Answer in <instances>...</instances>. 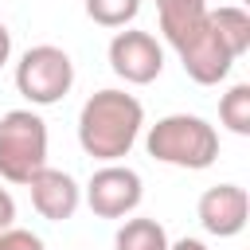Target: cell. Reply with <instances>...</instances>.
Listing matches in <instances>:
<instances>
[{
  "mask_svg": "<svg viewBox=\"0 0 250 250\" xmlns=\"http://www.w3.org/2000/svg\"><path fill=\"white\" fill-rule=\"evenodd\" d=\"M145 125V105L125 90H98L82 102L78 113V145L86 156L113 164L129 156Z\"/></svg>",
  "mask_w": 250,
  "mask_h": 250,
  "instance_id": "1",
  "label": "cell"
},
{
  "mask_svg": "<svg viewBox=\"0 0 250 250\" xmlns=\"http://www.w3.org/2000/svg\"><path fill=\"white\" fill-rule=\"evenodd\" d=\"M145 148L160 164L199 172V168H211L219 160V133L211 121H203L195 113H168L156 125H148Z\"/></svg>",
  "mask_w": 250,
  "mask_h": 250,
  "instance_id": "2",
  "label": "cell"
},
{
  "mask_svg": "<svg viewBox=\"0 0 250 250\" xmlns=\"http://www.w3.org/2000/svg\"><path fill=\"white\" fill-rule=\"evenodd\" d=\"M39 168H47V121L35 109H8L0 117V176L27 184Z\"/></svg>",
  "mask_w": 250,
  "mask_h": 250,
  "instance_id": "3",
  "label": "cell"
},
{
  "mask_svg": "<svg viewBox=\"0 0 250 250\" xmlns=\"http://www.w3.org/2000/svg\"><path fill=\"white\" fill-rule=\"evenodd\" d=\"M74 86V62L62 47L39 43L27 47L16 62V90L31 102V105H55L70 94Z\"/></svg>",
  "mask_w": 250,
  "mask_h": 250,
  "instance_id": "4",
  "label": "cell"
},
{
  "mask_svg": "<svg viewBox=\"0 0 250 250\" xmlns=\"http://www.w3.org/2000/svg\"><path fill=\"white\" fill-rule=\"evenodd\" d=\"M176 55L184 62V74L191 82H199V86H219L230 74V66H234V55L223 43V35L215 31L211 16H203V23L176 43Z\"/></svg>",
  "mask_w": 250,
  "mask_h": 250,
  "instance_id": "5",
  "label": "cell"
},
{
  "mask_svg": "<svg viewBox=\"0 0 250 250\" xmlns=\"http://www.w3.org/2000/svg\"><path fill=\"white\" fill-rule=\"evenodd\" d=\"M141 195H145L141 176L133 168L117 164V160L98 168L90 176V184H86V203H90V211L98 219H125V215H133L141 207Z\"/></svg>",
  "mask_w": 250,
  "mask_h": 250,
  "instance_id": "6",
  "label": "cell"
},
{
  "mask_svg": "<svg viewBox=\"0 0 250 250\" xmlns=\"http://www.w3.org/2000/svg\"><path fill=\"white\" fill-rule=\"evenodd\" d=\"M109 70H113L117 78H125L129 86H148V82H156L160 70H164V51H160L156 35L137 31V27L117 31V35L109 39Z\"/></svg>",
  "mask_w": 250,
  "mask_h": 250,
  "instance_id": "7",
  "label": "cell"
},
{
  "mask_svg": "<svg viewBox=\"0 0 250 250\" xmlns=\"http://www.w3.org/2000/svg\"><path fill=\"white\" fill-rule=\"evenodd\" d=\"M195 215H199V223H203L207 234L234 238L246 227V215H250L246 188H238V184H215V188H207L199 195V203H195Z\"/></svg>",
  "mask_w": 250,
  "mask_h": 250,
  "instance_id": "8",
  "label": "cell"
},
{
  "mask_svg": "<svg viewBox=\"0 0 250 250\" xmlns=\"http://www.w3.org/2000/svg\"><path fill=\"white\" fill-rule=\"evenodd\" d=\"M23 188L31 191V207H35L47 223L70 219V215L78 211V203H82V188H78L74 176L62 172V168H39Z\"/></svg>",
  "mask_w": 250,
  "mask_h": 250,
  "instance_id": "9",
  "label": "cell"
},
{
  "mask_svg": "<svg viewBox=\"0 0 250 250\" xmlns=\"http://www.w3.org/2000/svg\"><path fill=\"white\" fill-rule=\"evenodd\" d=\"M156 16H160V31L164 39L176 47L188 31H195L207 16V0H156Z\"/></svg>",
  "mask_w": 250,
  "mask_h": 250,
  "instance_id": "10",
  "label": "cell"
},
{
  "mask_svg": "<svg viewBox=\"0 0 250 250\" xmlns=\"http://www.w3.org/2000/svg\"><path fill=\"white\" fill-rule=\"evenodd\" d=\"M207 16H211L215 31L223 35V43L230 47V55H234V59L250 51V12H246V8L227 4V8H207Z\"/></svg>",
  "mask_w": 250,
  "mask_h": 250,
  "instance_id": "11",
  "label": "cell"
},
{
  "mask_svg": "<svg viewBox=\"0 0 250 250\" xmlns=\"http://www.w3.org/2000/svg\"><path fill=\"white\" fill-rule=\"evenodd\" d=\"M113 250H168V230L156 219H125L113 234Z\"/></svg>",
  "mask_w": 250,
  "mask_h": 250,
  "instance_id": "12",
  "label": "cell"
},
{
  "mask_svg": "<svg viewBox=\"0 0 250 250\" xmlns=\"http://www.w3.org/2000/svg\"><path fill=\"white\" fill-rule=\"evenodd\" d=\"M219 121L234 133V137H250V86L234 82L223 98H219Z\"/></svg>",
  "mask_w": 250,
  "mask_h": 250,
  "instance_id": "13",
  "label": "cell"
},
{
  "mask_svg": "<svg viewBox=\"0 0 250 250\" xmlns=\"http://www.w3.org/2000/svg\"><path fill=\"white\" fill-rule=\"evenodd\" d=\"M141 12V0H86V16L102 27H125Z\"/></svg>",
  "mask_w": 250,
  "mask_h": 250,
  "instance_id": "14",
  "label": "cell"
},
{
  "mask_svg": "<svg viewBox=\"0 0 250 250\" xmlns=\"http://www.w3.org/2000/svg\"><path fill=\"white\" fill-rule=\"evenodd\" d=\"M0 250H47L39 234L31 230H20V227H4L0 230Z\"/></svg>",
  "mask_w": 250,
  "mask_h": 250,
  "instance_id": "15",
  "label": "cell"
},
{
  "mask_svg": "<svg viewBox=\"0 0 250 250\" xmlns=\"http://www.w3.org/2000/svg\"><path fill=\"white\" fill-rule=\"evenodd\" d=\"M12 219H16V199L8 195V188H0V230L12 227Z\"/></svg>",
  "mask_w": 250,
  "mask_h": 250,
  "instance_id": "16",
  "label": "cell"
},
{
  "mask_svg": "<svg viewBox=\"0 0 250 250\" xmlns=\"http://www.w3.org/2000/svg\"><path fill=\"white\" fill-rule=\"evenodd\" d=\"M168 250H207V242H199V238H180V242H168Z\"/></svg>",
  "mask_w": 250,
  "mask_h": 250,
  "instance_id": "17",
  "label": "cell"
},
{
  "mask_svg": "<svg viewBox=\"0 0 250 250\" xmlns=\"http://www.w3.org/2000/svg\"><path fill=\"white\" fill-rule=\"evenodd\" d=\"M8 55H12V35H8V27L0 23V66L8 62Z\"/></svg>",
  "mask_w": 250,
  "mask_h": 250,
  "instance_id": "18",
  "label": "cell"
}]
</instances>
